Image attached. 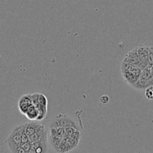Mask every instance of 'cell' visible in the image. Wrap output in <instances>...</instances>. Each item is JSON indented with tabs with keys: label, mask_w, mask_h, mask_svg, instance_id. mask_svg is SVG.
Returning a JSON list of instances; mask_svg holds the SVG:
<instances>
[{
	"label": "cell",
	"mask_w": 153,
	"mask_h": 153,
	"mask_svg": "<svg viewBox=\"0 0 153 153\" xmlns=\"http://www.w3.org/2000/svg\"><path fill=\"white\" fill-rule=\"evenodd\" d=\"M141 70L139 68L134 67L129 63L123 61L121 63V73L125 81L130 86H133L138 80Z\"/></svg>",
	"instance_id": "cell-1"
},
{
	"label": "cell",
	"mask_w": 153,
	"mask_h": 153,
	"mask_svg": "<svg viewBox=\"0 0 153 153\" xmlns=\"http://www.w3.org/2000/svg\"><path fill=\"white\" fill-rule=\"evenodd\" d=\"M153 86V76L150 71V68L143 69L137 81L132 86L139 90H145L149 86Z\"/></svg>",
	"instance_id": "cell-2"
},
{
	"label": "cell",
	"mask_w": 153,
	"mask_h": 153,
	"mask_svg": "<svg viewBox=\"0 0 153 153\" xmlns=\"http://www.w3.org/2000/svg\"><path fill=\"white\" fill-rule=\"evenodd\" d=\"M25 128L26 124H23L17 126L11 131L6 140V143L9 148L21 144L22 134L25 131Z\"/></svg>",
	"instance_id": "cell-3"
},
{
	"label": "cell",
	"mask_w": 153,
	"mask_h": 153,
	"mask_svg": "<svg viewBox=\"0 0 153 153\" xmlns=\"http://www.w3.org/2000/svg\"><path fill=\"white\" fill-rule=\"evenodd\" d=\"M54 127H62L64 128L74 127L78 128L74 120L71 117L67 116V115H59V116H58L51 124V128Z\"/></svg>",
	"instance_id": "cell-4"
},
{
	"label": "cell",
	"mask_w": 153,
	"mask_h": 153,
	"mask_svg": "<svg viewBox=\"0 0 153 153\" xmlns=\"http://www.w3.org/2000/svg\"><path fill=\"white\" fill-rule=\"evenodd\" d=\"M32 149L35 150L36 153H48V132L44 135L40 140L32 143Z\"/></svg>",
	"instance_id": "cell-5"
},
{
	"label": "cell",
	"mask_w": 153,
	"mask_h": 153,
	"mask_svg": "<svg viewBox=\"0 0 153 153\" xmlns=\"http://www.w3.org/2000/svg\"><path fill=\"white\" fill-rule=\"evenodd\" d=\"M137 49L138 58L140 63L141 68L144 69L148 67V57H149V47L146 45H140L137 48Z\"/></svg>",
	"instance_id": "cell-6"
},
{
	"label": "cell",
	"mask_w": 153,
	"mask_h": 153,
	"mask_svg": "<svg viewBox=\"0 0 153 153\" xmlns=\"http://www.w3.org/2000/svg\"><path fill=\"white\" fill-rule=\"evenodd\" d=\"M32 105V94H26L20 97L18 101V108L22 114H26L28 109Z\"/></svg>",
	"instance_id": "cell-7"
},
{
	"label": "cell",
	"mask_w": 153,
	"mask_h": 153,
	"mask_svg": "<svg viewBox=\"0 0 153 153\" xmlns=\"http://www.w3.org/2000/svg\"><path fill=\"white\" fill-rule=\"evenodd\" d=\"M123 61L129 63L131 65L134 66V67L139 68L142 70L141 68L139 58H138V54H137V49L134 48L132 51H131L130 52L128 53L125 57L123 58Z\"/></svg>",
	"instance_id": "cell-8"
},
{
	"label": "cell",
	"mask_w": 153,
	"mask_h": 153,
	"mask_svg": "<svg viewBox=\"0 0 153 153\" xmlns=\"http://www.w3.org/2000/svg\"><path fill=\"white\" fill-rule=\"evenodd\" d=\"M45 126H44L42 123H41L40 122L35 121V122H32V123H26V128H25V132H26V134L28 136H31L32 134H35V132L38 131L41 129L44 128Z\"/></svg>",
	"instance_id": "cell-9"
},
{
	"label": "cell",
	"mask_w": 153,
	"mask_h": 153,
	"mask_svg": "<svg viewBox=\"0 0 153 153\" xmlns=\"http://www.w3.org/2000/svg\"><path fill=\"white\" fill-rule=\"evenodd\" d=\"M26 118L31 121H37L39 116V111L38 109L32 104L30 107L27 110L26 114H25Z\"/></svg>",
	"instance_id": "cell-10"
},
{
	"label": "cell",
	"mask_w": 153,
	"mask_h": 153,
	"mask_svg": "<svg viewBox=\"0 0 153 153\" xmlns=\"http://www.w3.org/2000/svg\"><path fill=\"white\" fill-rule=\"evenodd\" d=\"M48 131L45 128L41 129V130H39L38 131L35 132V134H32L31 136L29 137V142L35 143V142H37V141H38V140H40L43 137L44 135H45L46 133H48Z\"/></svg>",
	"instance_id": "cell-11"
},
{
	"label": "cell",
	"mask_w": 153,
	"mask_h": 153,
	"mask_svg": "<svg viewBox=\"0 0 153 153\" xmlns=\"http://www.w3.org/2000/svg\"><path fill=\"white\" fill-rule=\"evenodd\" d=\"M71 148L70 147V146L68 144V143L63 139V140L62 141V143H60L58 149H57V152H59V153H66L68 152L71 151Z\"/></svg>",
	"instance_id": "cell-12"
},
{
	"label": "cell",
	"mask_w": 153,
	"mask_h": 153,
	"mask_svg": "<svg viewBox=\"0 0 153 153\" xmlns=\"http://www.w3.org/2000/svg\"><path fill=\"white\" fill-rule=\"evenodd\" d=\"M64 137H51V140L52 146H53L54 149L56 151H57L59 146L60 143H62V141L63 140Z\"/></svg>",
	"instance_id": "cell-13"
},
{
	"label": "cell",
	"mask_w": 153,
	"mask_h": 153,
	"mask_svg": "<svg viewBox=\"0 0 153 153\" xmlns=\"http://www.w3.org/2000/svg\"><path fill=\"white\" fill-rule=\"evenodd\" d=\"M38 103L43 107H48V98L45 96V95L39 93V95H38Z\"/></svg>",
	"instance_id": "cell-14"
},
{
	"label": "cell",
	"mask_w": 153,
	"mask_h": 153,
	"mask_svg": "<svg viewBox=\"0 0 153 153\" xmlns=\"http://www.w3.org/2000/svg\"><path fill=\"white\" fill-rule=\"evenodd\" d=\"M145 97L148 100H153V86H149L145 89Z\"/></svg>",
	"instance_id": "cell-15"
},
{
	"label": "cell",
	"mask_w": 153,
	"mask_h": 153,
	"mask_svg": "<svg viewBox=\"0 0 153 153\" xmlns=\"http://www.w3.org/2000/svg\"><path fill=\"white\" fill-rule=\"evenodd\" d=\"M9 149L12 153H27V152L21 146V145L11 147V148Z\"/></svg>",
	"instance_id": "cell-16"
},
{
	"label": "cell",
	"mask_w": 153,
	"mask_h": 153,
	"mask_svg": "<svg viewBox=\"0 0 153 153\" xmlns=\"http://www.w3.org/2000/svg\"><path fill=\"white\" fill-rule=\"evenodd\" d=\"M153 65V47H149L148 67L151 68Z\"/></svg>",
	"instance_id": "cell-17"
},
{
	"label": "cell",
	"mask_w": 153,
	"mask_h": 153,
	"mask_svg": "<svg viewBox=\"0 0 153 153\" xmlns=\"http://www.w3.org/2000/svg\"><path fill=\"white\" fill-rule=\"evenodd\" d=\"M20 145H21V146L23 147L27 152L32 149V143L29 142V141L27 143H21Z\"/></svg>",
	"instance_id": "cell-18"
},
{
	"label": "cell",
	"mask_w": 153,
	"mask_h": 153,
	"mask_svg": "<svg viewBox=\"0 0 153 153\" xmlns=\"http://www.w3.org/2000/svg\"><path fill=\"white\" fill-rule=\"evenodd\" d=\"M29 136L26 134V132L24 131L23 132L22 134V137H21V143H27L29 142Z\"/></svg>",
	"instance_id": "cell-19"
},
{
	"label": "cell",
	"mask_w": 153,
	"mask_h": 153,
	"mask_svg": "<svg viewBox=\"0 0 153 153\" xmlns=\"http://www.w3.org/2000/svg\"><path fill=\"white\" fill-rule=\"evenodd\" d=\"M109 100H110V98H109L108 95H104L101 97L100 101H101V104H107L109 102Z\"/></svg>",
	"instance_id": "cell-20"
},
{
	"label": "cell",
	"mask_w": 153,
	"mask_h": 153,
	"mask_svg": "<svg viewBox=\"0 0 153 153\" xmlns=\"http://www.w3.org/2000/svg\"><path fill=\"white\" fill-rule=\"evenodd\" d=\"M27 153H36V152H35V150H34V149H31L29 150V151Z\"/></svg>",
	"instance_id": "cell-21"
},
{
	"label": "cell",
	"mask_w": 153,
	"mask_h": 153,
	"mask_svg": "<svg viewBox=\"0 0 153 153\" xmlns=\"http://www.w3.org/2000/svg\"><path fill=\"white\" fill-rule=\"evenodd\" d=\"M150 71H151L152 75V76H153V65L152 66L151 68H150Z\"/></svg>",
	"instance_id": "cell-22"
}]
</instances>
